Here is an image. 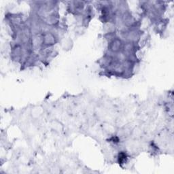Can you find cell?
Segmentation results:
<instances>
[{"mask_svg": "<svg viewBox=\"0 0 174 174\" xmlns=\"http://www.w3.org/2000/svg\"><path fill=\"white\" fill-rule=\"evenodd\" d=\"M55 42V37L51 33H46L44 35L42 38L43 44L46 46L53 45Z\"/></svg>", "mask_w": 174, "mask_h": 174, "instance_id": "obj_1", "label": "cell"}, {"mask_svg": "<svg viewBox=\"0 0 174 174\" xmlns=\"http://www.w3.org/2000/svg\"><path fill=\"white\" fill-rule=\"evenodd\" d=\"M119 163H120L124 164L126 162V161H127V156L125 153H121V154H119Z\"/></svg>", "mask_w": 174, "mask_h": 174, "instance_id": "obj_2", "label": "cell"}]
</instances>
